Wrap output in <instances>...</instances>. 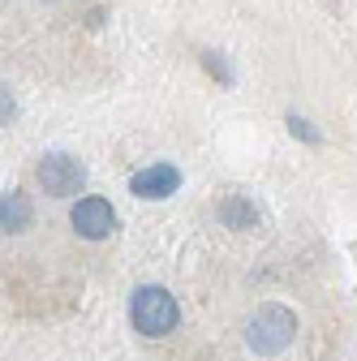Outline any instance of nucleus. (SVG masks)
Returning a JSON list of instances; mask_svg holds the SVG:
<instances>
[{
  "instance_id": "obj_3",
  "label": "nucleus",
  "mask_w": 357,
  "mask_h": 361,
  "mask_svg": "<svg viewBox=\"0 0 357 361\" xmlns=\"http://www.w3.org/2000/svg\"><path fill=\"white\" fill-rule=\"evenodd\" d=\"M39 185H43V194H52V198H69V194H78L86 185V168L73 155H43Z\"/></svg>"
},
{
  "instance_id": "obj_5",
  "label": "nucleus",
  "mask_w": 357,
  "mask_h": 361,
  "mask_svg": "<svg viewBox=\"0 0 357 361\" xmlns=\"http://www.w3.org/2000/svg\"><path fill=\"white\" fill-rule=\"evenodd\" d=\"M176 185H181V172H176L172 164H151V168H143V172H133L129 194H133V198H151V202H159V198L176 194Z\"/></svg>"
},
{
  "instance_id": "obj_2",
  "label": "nucleus",
  "mask_w": 357,
  "mask_h": 361,
  "mask_svg": "<svg viewBox=\"0 0 357 361\" xmlns=\"http://www.w3.org/2000/svg\"><path fill=\"white\" fill-rule=\"evenodd\" d=\"M297 336V314L284 310V305H262L254 319L246 323V344L258 353V357H276L293 344Z\"/></svg>"
},
{
  "instance_id": "obj_9",
  "label": "nucleus",
  "mask_w": 357,
  "mask_h": 361,
  "mask_svg": "<svg viewBox=\"0 0 357 361\" xmlns=\"http://www.w3.org/2000/svg\"><path fill=\"white\" fill-rule=\"evenodd\" d=\"M289 129L297 133V138H301V142H315V133H310V125H305L301 116H289Z\"/></svg>"
},
{
  "instance_id": "obj_7",
  "label": "nucleus",
  "mask_w": 357,
  "mask_h": 361,
  "mask_svg": "<svg viewBox=\"0 0 357 361\" xmlns=\"http://www.w3.org/2000/svg\"><path fill=\"white\" fill-rule=\"evenodd\" d=\"M219 219H224L229 228H250V224H254L258 215H254V207H250L246 198H237V194H233V198L219 202Z\"/></svg>"
},
{
  "instance_id": "obj_6",
  "label": "nucleus",
  "mask_w": 357,
  "mask_h": 361,
  "mask_svg": "<svg viewBox=\"0 0 357 361\" xmlns=\"http://www.w3.org/2000/svg\"><path fill=\"white\" fill-rule=\"evenodd\" d=\"M0 224H5V233H22L26 224H30V202L26 194H5V207H0Z\"/></svg>"
},
{
  "instance_id": "obj_4",
  "label": "nucleus",
  "mask_w": 357,
  "mask_h": 361,
  "mask_svg": "<svg viewBox=\"0 0 357 361\" xmlns=\"http://www.w3.org/2000/svg\"><path fill=\"white\" fill-rule=\"evenodd\" d=\"M69 219H73L78 237H86V241H104L116 228V211H112L108 198H78V207H73Z\"/></svg>"
},
{
  "instance_id": "obj_8",
  "label": "nucleus",
  "mask_w": 357,
  "mask_h": 361,
  "mask_svg": "<svg viewBox=\"0 0 357 361\" xmlns=\"http://www.w3.org/2000/svg\"><path fill=\"white\" fill-rule=\"evenodd\" d=\"M202 65H207V69H211V73H215V78H219V82H233V69H229V65H224V61H219V56H215V52H207V56H202Z\"/></svg>"
},
{
  "instance_id": "obj_1",
  "label": "nucleus",
  "mask_w": 357,
  "mask_h": 361,
  "mask_svg": "<svg viewBox=\"0 0 357 361\" xmlns=\"http://www.w3.org/2000/svg\"><path fill=\"white\" fill-rule=\"evenodd\" d=\"M129 319H133V327H138L143 336L159 340V336H168L176 323H181V305H176V297L168 288L143 284L138 293H133V301H129Z\"/></svg>"
}]
</instances>
